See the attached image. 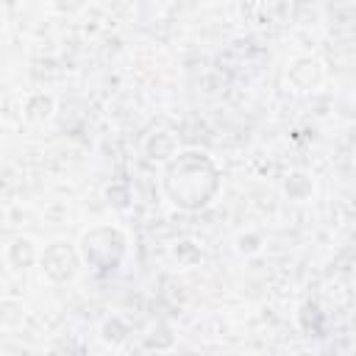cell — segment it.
Wrapping results in <instances>:
<instances>
[{
	"mask_svg": "<svg viewBox=\"0 0 356 356\" xmlns=\"http://www.w3.org/2000/svg\"><path fill=\"white\" fill-rule=\"evenodd\" d=\"M220 186V167L203 150L175 153L161 172V189L167 200L181 211H203L217 200Z\"/></svg>",
	"mask_w": 356,
	"mask_h": 356,
	"instance_id": "cell-1",
	"label": "cell"
},
{
	"mask_svg": "<svg viewBox=\"0 0 356 356\" xmlns=\"http://www.w3.org/2000/svg\"><path fill=\"white\" fill-rule=\"evenodd\" d=\"M128 253V236L117 225H95L81 234L78 256L95 273H114Z\"/></svg>",
	"mask_w": 356,
	"mask_h": 356,
	"instance_id": "cell-2",
	"label": "cell"
},
{
	"mask_svg": "<svg viewBox=\"0 0 356 356\" xmlns=\"http://www.w3.org/2000/svg\"><path fill=\"white\" fill-rule=\"evenodd\" d=\"M39 264H42V273L47 281L53 284H67L78 275L81 270V256H78V248L67 239H56L50 242L42 253H39Z\"/></svg>",
	"mask_w": 356,
	"mask_h": 356,
	"instance_id": "cell-3",
	"label": "cell"
},
{
	"mask_svg": "<svg viewBox=\"0 0 356 356\" xmlns=\"http://www.w3.org/2000/svg\"><path fill=\"white\" fill-rule=\"evenodd\" d=\"M289 83L298 89V92H314L320 83H323V64L312 56H298L289 61Z\"/></svg>",
	"mask_w": 356,
	"mask_h": 356,
	"instance_id": "cell-4",
	"label": "cell"
},
{
	"mask_svg": "<svg viewBox=\"0 0 356 356\" xmlns=\"http://www.w3.org/2000/svg\"><path fill=\"white\" fill-rule=\"evenodd\" d=\"M142 150H145V156L150 161H164L167 164L178 153V142H175V136L170 131H153V134L145 136Z\"/></svg>",
	"mask_w": 356,
	"mask_h": 356,
	"instance_id": "cell-5",
	"label": "cell"
},
{
	"mask_svg": "<svg viewBox=\"0 0 356 356\" xmlns=\"http://www.w3.org/2000/svg\"><path fill=\"white\" fill-rule=\"evenodd\" d=\"M39 261V250H36V242L28 239V236H17L11 245H8V264L14 270H28Z\"/></svg>",
	"mask_w": 356,
	"mask_h": 356,
	"instance_id": "cell-6",
	"label": "cell"
},
{
	"mask_svg": "<svg viewBox=\"0 0 356 356\" xmlns=\"http://www.w3.org/2000/svg\"><path fill=\"white\" fill-rule=\"evenodd\" d=\"M312 192H314V181H312L309 172H303V170H292V172L284 175V195H286L289 200L303 203V200L312 197Z\"/></svg>",
	"mask_w": 356,
	"mask_h": 356,
	"instance_id": "cell-7",
	"label": "cell"
},
{
	"mask_svg": "<svg viewBox=\"0 0 356 356\" xmlns=\"http://www.w3.org/2000/svg\"><path fill=\"white\" fill-rule=\"evenodd\" d=\"M22 111H25V120H31V122H44V120L56 111V100H53V95L33 92V95L25 97Z\"/></svg>",
	"mask_w": 356,
	"mask_h": 356,
	"instance_id": "cell-8",
	"label": "cell"
},
{
	"mask_svg": "<svg viewBox=\"0 0 356 356\" xmlns=\"http://www.w3.org/2000/svg\"><path fill=\"white\" fill-rule=\"evenodd\" d=\"M145 348L147 350H170L175 348V331L167 320H156L150 325V331L145 334Z\"/></svg>",
	"mask_w": 356,
	"mask_h": 356,
	"instance_id": "cell-9",
	"label": "cell"
},
{
	"mask_svg": "<svg viewBox=\"0 0 356 356\" xmlns=\"http://www.w3.org/2000/svg\"><path fill=\"white\" fill-rule=\"evenodd\" d=\"M128 323L122 320V317H117V314H111V317H106L103 323H100V339L106 342V345H111V348H117V345H122L125 339H128Z\"/></svg>",
	"mask_w": 356,
	"mask_h": 356,
	"instance_id": "cell-10",
	"label": "cell"
},
{
	"mask_svg": "<svg viewBox=\"0 0 356 356\" xmlns=\"http://www.w3.org/2000/svg\"><path fill=\"white\" fill-rule=\"evenodd\" d=\"M25 323V303L17 298H3L0 300V325L17 328Z\"/></svg>",
	"mask_w": 356,
	"mask_h": 356,
	"instance_id": "cell-11",
	"label": "cell"
},
{
	"mask_svg": "<svg viewBox=\"0 0 356 356\" xmlns=\"http://www.w3.org/2000/svg\"><path fill=\"white\" fill-rule=\"evenodd\" d=\"M298 323H300L303 331H320V325H323V312H320V306H317L314 300H306V303L300 306V312H298Z\"/></svg>",
	"mask_w": 356,
	"mask_h": 356,
	"instance_id": "cell-12",
	"label": "cell"
},
{
	"mask_svg": "<svg viewBox=\"0 0 356 356\" xmlns=\"http://www.w3.org/2000/svg\"><path fill=\"white\" fill-rule=\"evenodd\" d=\"M172 256L178 259V264L192 267L195 261H200V248H197L192 239H181V242L172 248Z\"/></svg>",
	"mask_w": 356,
	"mask_h": 356,
	"instance_id": "cell-13",
	"label": "cell"
},
{
	"mask_svg": "<svg viewBox=\"0 0 356 356\" xmlns=\"http://www.w3.org/2000/svg\"><path fill=\"white\" fill-rule=\"evenodd\" d=\"M261 248H264V239H261V234H256V231H245V234L236 236V250H239L242 256H253V253H259Z\"/></svg>",
	"mask_w": 356,
	"mask_h": 356,
	"instance_id": "cell-14",
	"label": "cell"
},
{
	"mask_svg": "<svg viewBox=\"0 0 356 356\" xmlns=\"http://www.w3.org/2000/svg\"><path fill=\"white\" fill-rule=\"evenodd\" d=\"M106 197H108V203H111L114 209H128V206H131V189H128L125 184H111V186L106 189Z\"/></svg>",
	"mask_w": 356,
	"mask_h": 356,
	"instance_id": "cell-15",
	"label": "cell"
}]
</instances>
